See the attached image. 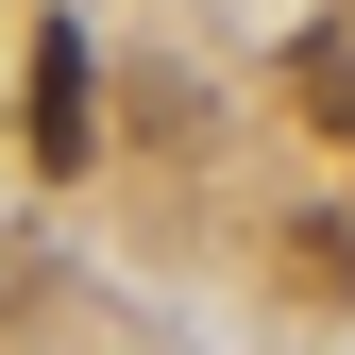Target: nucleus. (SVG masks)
<instances>
[{
    "label": "nucleus",
    "instance_id": "f257e3e1",
    "mask_svg": "<svg viewBox=\"0 0 355 355\" xmlns=\"http://www.w3.org/2000/svg\"><path fill=\"white\" fill-rule=\"evenodd\" d=\"M85 136H102V85H85V34L51 17L34 34V85H17V153L34 169H85Z\"/></svg>",
    "mask_w": 355,
    "mask_h": 355
}]
</instances>
